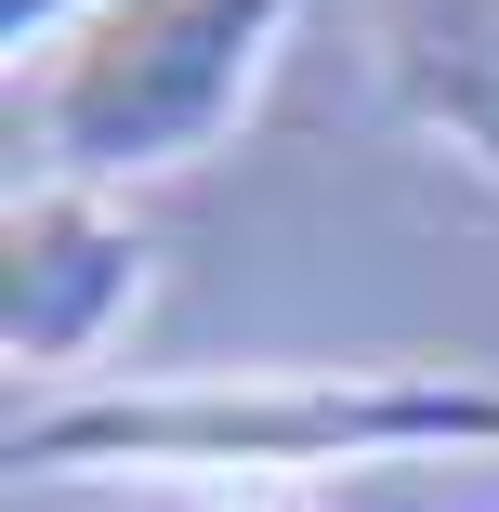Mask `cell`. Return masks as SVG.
I'll list each match as a JSON object with an SVG mask.
<instances>
[{
    "label": "cell",
    "instance_id": "1",
    "mask_svg": "<svg viewBox=\"0 0 499 512\" xmlns=\"http://www.w3.org/2000/svg\"><path fill=\"white\" fill-rule=\"evenodd\" d=\"M499 460V368H237V381H132L14 421V473H158L289 499L316 473Z\"/></svg>",
    "mask_w": 499,
    "mask_h": 512
},
{
    "label": "cell",
    "instance_id": "2",
    "mask_svg": "<svg viewBox=\"0 0 499 512\" xmlns=\"http://www.w3.org/2000/svg\"><path fill=\"white\" fill-rule=\"evenodd\" d=\"M303 0H92L40 40L27 79V132H40V184H158L197 171L289 40Z\"/></svg>",
    "mask_w": 499,
    "mask_h": 512
},
{
    "label": "cell",
    "instance_id": "3",
    "mask_svg": "<svg viewBox=\"0 0 499 512\" xmlns=\"http://www.w3.org/2000/svg\"><path fill=\"white\" fill-rule=\"evenodd\" d=\"M145 302V237L92 184H14L0 211V342L14 368H92Z\"/></svg>",
    "mask_w": 499,
    "mask_h": 512
},
{
    "label": "cell",
    "instance_id": "4",
    "mask_svg": "<svg viewBox=\"0 0 499 512\" xmlns=\"http://www.w3.org/2000/svg\"><path fill=\"white\" fill-rule=\"evenodd\" d=\"M368 40H381V79L408 106V132L447 145L499 197V0H381Z\"/></svg>",
    "mask_w": 499,
    "mask_h": 512
},
{
    "label": "cell",
    "instance_id": "5",
    "mask_svg": "<svg viewBox=\"0 0 499 512\" xmlns=\"http://www.w3.org/2000/svg\"><path fill=\"white\" fill-rule=\"evenodd\" d=\"M224 512H303V499H224Z\"/></svg>",
    "mask_w": 499,
    "mask_h": 512
}]
</instances>
